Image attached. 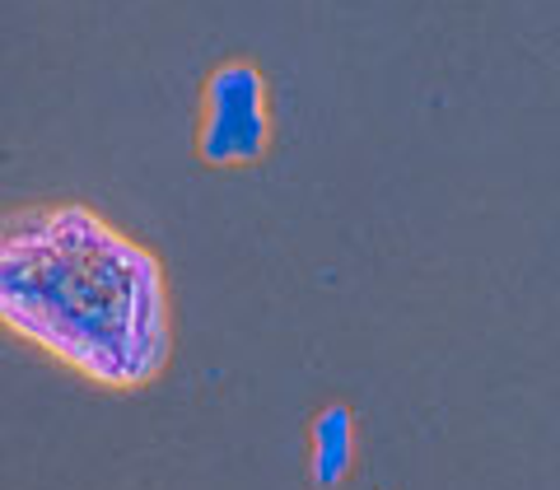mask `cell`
Returning <instances> with one entry per match:
<instances>
[{
	"instance_id": "cell-1",
	"label": "cell",
	"mask_w": 560,
	"mask_h": 490,
	"mask_svg": "<svg viewBox=\"0 0 560 490\" xmlns=\"http://www.w3.org/2000/svg\"><path fill=\"white\" fill-rule=\"evenodd\" d=\"M0 323L113 393L145 388L173 355L164 261L80 201L0 220Z\"/></svg>"
},
{
	"instance_id": "cell-2",
	"label": "cell",
	"mask_w": 560,
	"mask_h": 490,
	"mask_svg": "<svg viewBox=\"0 0 560 490\" xmlns=\"http://www.w3.org/2000/svg\"><path fill=\"white\" fill-rule=\"evenodd\" d=\"M267 150H271V108L261 70L253 61L215 66L201 90L197 154L215 168H238V164H257Z\"/></svg>"
},
{
	"instance_id": "cell-3",
	"label": "cell",
	"mask_w": 560,
	"mask_h": 490,
	"mask_svg": "<svg viewBox=\"0 0 560 490\" xmlns=\"http://www.w3.org/2000/svg\"><path fill=\"white\" fill-rule=\"evenodd\" d=\"M350 467H355V411L337 401L313 420V486L337 490Z\"/></svg>"
}]
</instances>
